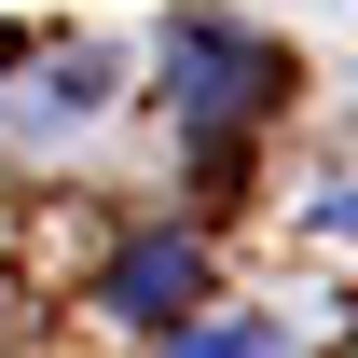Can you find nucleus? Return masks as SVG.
Returning <instances> with one entry per match:
<instances>
[{
	"mask_svg": "<svg viewBox=\"0 0 358 358\" xmlns=\"http://www.w3.org/2000/svg\"><path fill=\"white\" fill-rule=\"evenodd\" d=\"M262 83H275V55L248 42L234 14H179V28H166V96H179V124H234Z\"/></svg>",
	"mask_w": 358,
	"mask_h": 358,
	"instance_id": "f257e3e1",
	"label": "nucleus"
},
{
	"mask_svg": "<svg viewBox=\"0 0 358 358\" xmlns=\"http://www.w3.org/2000/svg\"><path fill=\"white\" fill-rule=\"evenodd\" d=\"M193 275H207V262H193V234H138L124 262L96 275V303L138 317V331H179V317H193Z\"/></svg>",
	"mask_w": 358,
	"mask_h": 358,
	"instance_id": "f03ea898",
	"label": "nucleus"
},
{
	"mask_svg": "<svg viewBox=\"0 0 358 358\" xmlns=\"http://www.w3.org/2000/svg\"><path fill=\"white\" fill-rule=\"evenodd\" d=\"M96 96H110V55H55V69H42V110H69V124H83V110H96Z\"/></svg>",
	"mask_w": 358,
	"mask_h": 358,
	"instance_id": "7ed1b4c3",
	"label": "nucleus"
},
{
	"mask_svg": "<svg viewBox=\"0 0 358 358\" xmlns=\"http://www.w3.org/2000/svg\"><path fill=\"white\" fill-rule=\"evenodd\" d=\"M166 358H289V331L275 317H234V331H179Z\"/></svg>",
	"mask_w": 358,
	"mask_h": 358,
	"instance_id": "20e7f679",
	"label": "nucleus"
},
{
	"mask_svg": "<svg viewBox=\"0 0 358 358\" xmlns=\"http://www.w3.org/2000/svg\"><path fill=\"white\" fill-rule=\"evenodd\" d=\"M317 221H331V234H358V179H345V193H317Z\"/></svg>",
	"mask_w": 358,
	"mask_h": 358,
	"instance_id": "39448f33",
	"label": "nucleus"
}]
</instances>
